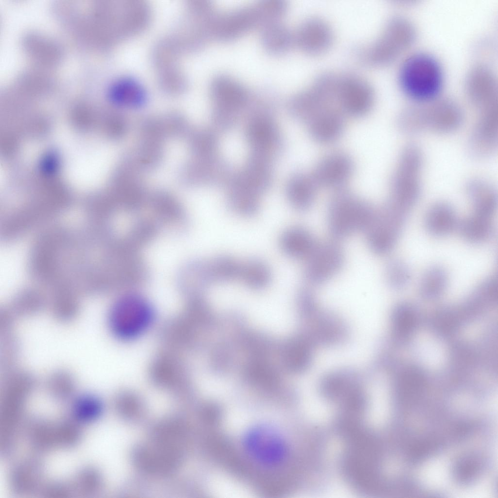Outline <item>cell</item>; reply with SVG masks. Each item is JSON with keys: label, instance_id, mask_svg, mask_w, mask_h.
<instances>
[{"label": "cell", "instance_id": "obj_8", "mask_svg": "<svg viewBox=\"0 0 498 498\" xmlns=\"http://www.w3.org/2000/svg\"><path fill=\"white\" fill-rule=\"evenodd\" d=\"M344 258L342 249L338 244H317L306 259L303 272L306 280L314 285L325 283L340 270Z\"/></svg>", "mask_w": 498, "mask_h": 498}, {"label": "cell", "instance_id": "obj_20", "mask_svg": "<svg viewBox=\"0 0 498 498\" xmlns=\"http://www.w3.org/2000/svg\"><path fill=\"white\" fill-rule=\"evenodd\" d=\"M313 347L303 336L290 340L284 353L285 363L288 369L295 373L305 371L312 362Z\"/></svg>", "mask_w": 498, "mask_h": 498}, {"label": "cell", "instance_id": "obj_9", "mask_svg": "<svg viewBox=\"0 0 498 498\" xmlns=\"http://www.w3.org/2000/svg\"><path fill=\"white\" fill-rule=\"evenodd\" d=\"M479 114L469 142V150L476 158L489 157L498 143V105L478 111Z\"/></svg>", "mask_w": 498, "mask_h": 498}, {"label": "cell", "instance_id": "obj_18", "mask_svg": "<svg viewBox=\"0 0 498 498\" xmlns=\"http://www.w3.org/2000/svg\"><path fill=\"white\" fill-rule=\"evenodd\" d=\"M465 192L471 202L474 213L490 216L497 205V195L493 187L481 179L469 181Z\"/></svg>", "mask_w": 498, "mask_h": 498}, {"label": "cell", "instance_id": "obj_4", "mask_svg": "<svg viewBox=\"0 0 498 498\" xmlns=\"http://www.w3.org/2000/svg\"><path fill=\"white\" fill-rule=\"evenodd\" d=\"M375 210L366 201L347 192L339 191L330 203L328 223L331 234L343 239L365 231Z\"/></svg>", "mask_w": 498, "mask_h": 498}, {"label": "cell", "instance_id": "obj_17", "mask_svg": "<svg viewBox=\"0 0 498 498\" xmlns=\"http://www.w3.org/2000/svg\"><path fill=\"white\" fill-rule=\"evenodd\" d=\"M458 222L453 207L443 201L433 204L427 211L425 219L427 232L437 237L450 233L457 229Z\"/></svg>", "mask_w": 498, "mask_h": 498}, {"label": "cell", "instance_id": "obj_12", "mask_svg": "<svg viewBox=\"0 0 498 498\" xmlns=\"http://www.w3.org/2000/svg\"><path fill=\"white\" fill-rule=\"evenodd\" d=\"M467 96L478 110L498 104V88L492 71L485 65L473 68L465 81Z\"/></svg>", "mask_w": 498, "mask_h": 498}, {"label": "cell", "instance_id": "obj_22", "mask_svg": "<svg viewBox=\"0 0 498 498\" xmlns=\"http://www.w3.org/2000/svg\"><path fill=\"white\" fill-rule=\"evenodd\" d=\"M241 262L227 255L216 256L205 263L209 284L220 283L239 279Z\"/></svg>", "mask_w": 498, "mask_h": 498}, {"label": "cell", "instance_id": "obj_2", "mask_svg": "<svg viewBox=\"0 0 498 498\" xmlns=\"http://www.w3.org/2000/svg\"><path fill=\"white\" fill-rule=\"evenodd\" d=\"M399 83L403 93L416 103L438 98L444 84V73L440 63L431 54L418 53L410 56L402 64Z\"/></svg>", "mask_w": 498, "mask_h": 498}, {"label": "cell", "instance_id": "obj_5", "mask_svg": "<svg viewBox=\"0 0 498 498\" xmlns=\"http://www.w3.org/2000/svg\"><path fill=\"white\" fill-rule=\"evenodd\" d=\"M407 213L387 201L377 211L365 230L369 248L384 254L395 245L404 225Z\"/></svg>", "mask_w": 498, "mask_h": 498}, {"label": "cell", "instance_id": "obj_15", "mask_svg": "<svg viewBox=\"0 0 498 498\" xmlns=\"http://www.w3.org/2000/svg\"><path fill=\"white\" fill-rule=\"evenodd\" d=\"M312 138L322 143L335 142L344 130V121L338 111L328 108L318 113L307 122Z\"/></svg>", "mask_w": 498, "mask_h": 498}, {"label": "cell", "instance_id": "obj_23", "mask_svg": "<svg viewBox=\"0 0 498 498\" xmlns=\"http://www.w3.org/2000/svg\"><path fill=\"white\" fill-rule=\"evenodd\" d=\"M271 278L270 268L261 259L253 257L241 262L239 279L250 288L263 289L270 284Z\"/></svg>", "mask_w": 498, "mask_h": 498}, {"label": "cell", "instance_id": "obj_13", "mask_svg": "<svg viewBox=\"0 0 498 498\" xmlns=\"http://www.w3.org/2000/svg\"><path fill=\"white\" fill-rule=\"evenodd\" d=\"M354 170L351 159L342 153H333L322 159L312 174L319 186L340 189Z\"/></svg>", "mask_w": 498, "mask_h": 498}, {"label": "cell", "instance_id": "obj_6", "mask_svg": "<svg viewBox=\"0 0 498 498\" xmlns=\"http://www.w3.org/2000/svg\"><path fill=\"white\" fill-rule=\"evenodd\" d=\"M152 310L142 299L127 296L120 300L111 315L115 332L124 338L134 337L146 327L152 318Z\"/></svg>", "mask_w": 498, "mask_h": 498}, {"label": "cell", "instance_id": "obj_1", "mask_svg": "<svg viewBox=\"0 0 498 498\" xmlns=\"http://www.w3.org/2000/svg\"><path fill=\"white\" fill-rule=\"evenodd\" d=\"M463 120L462 111L456 102L448 98H438L405 108L399 115L397 123L401 130L409 134H443L458 130Z\"/></svg>", "mask_w": 498, "mask_h": 498}, {"label": "cell", "instance_id": "obj_14", "mask_svg": "<svg viewBox=\"0 0 498 498\" xmlns=\"http://www.w3.org/2000/svg\"><path fill=\"white\" fill-rule=\"evenodd\" d=\"M339 101L344 111L353 116L366 114L373 104V95L367 85L355 79L347 80L342 84Z\"/></svg>", "mask_w": 498, "mask_h": 498}, {"label": "cell", "instance_id": "obj_10", "mask_svg": "<svg viewBox=\"0 0 498 498\" xmlns=\"http://www.w3.org/2000/svg\"><path fill=\"white\" fill-rule=\"evenodd\" d=\"M416 30L408 19L397 18L388 25L377 46V59L381 62L392 61L410 47L416 38Z\"/></svg>", "mask_w": 498, "mask_h": 498}, {"label": "cell", "instance_id": "obj_16", "mask_svg": "<svg viewBox=\"0 0 498 498\" xmlns=\"http://www.w3.org/2000/svg\"><path fill=\"white\" fill-rule=\"evenodd\" d=\"M279 245L287 256L295 259H306L317 245L313 234L300 226L288 228L281 234Z\"/></svg>", "mask_w": 498, "mask_h": 498}, {"label": "cell", "instance_id": "obj_21", "mask_svg": "<svg viewBox=\"0 0 498 498\" xmlns=\"http://www.w3.org/2000/svg\"><path fill=\"white\" fill-rule=\"evenodd\" d=\"M457 229L465 240L479 243L490 237L493 226L490 216L474 213L459 221Z\"/></svg>", "mask_w": 498, "mask_h": 498}, {"label": "cell", "instance_id": "obj_7", "mask_svg": "<svg viewBox=\"0 0 498 498\" xmlns=\"http://www.w3.org/2000/svg\"><path fill=\"white\" fill-rule=\"evenodd\" d=\"M304 317L306 327L305 333L302 336L313 346L340 344L348 337L347 325L341 318L332 312L320 310L317 306Z\"/></svg>", "mask_w": 498, "mask_h": 498}, {"label": "cell", "instance_id": "obj_11", "mask_svg": "<svg viewBox=\"0 0 498 498\" xmlns=\"http://www.w3.org/2000/svg\"><path fill=\"white\" fill-rule=\"evenodd\" d=\"M248 451L260 462L274 464L280 462L285 455V447L280 436L267 427H259L246 436Z\"/></svg>", "mask_w": 498, "mask_h": 498}, {"label": "cell", "instance_id": "obj_24", "mask_svg": "<svg viewBox=\"0 0 498 498\" xmlns=\"http://www.w3.org/2000/svg\"><path fill=\"white\" fill-rule=\"evenodd\" d=\"M448 277L446 270L439 266L431 267L423 275L420 284L421 292L427 296L438 295L446 288Z\"/></svg>", "mask_w": 498, "mask_h": 498}, {"label": "cell", "instance_id": "obj_25", "mask_svg": "<svg viewBox=\"0 0 498 498\" xmlns=\"http://www.w3.org/2000/svg\"><path fill=\"white\" fill-rule=\"evenodd\" d=\"M385 276L388 284L391 287L400 288L408 283L410 278V273L407 265L403 261L395 258L387 263Z\"/></svg>", "mask_w": 498, "mask_h": 498}, {"label": "cell", "instance_id": "obj_3", "mask_svg": "<svg viewBox=\"0 0 498 498\" xmlns=\"http://www.w3.org/2000/svg\"><path fill=\"white\" fill-rule=\"evenodd\" d=\"M424 155L414 144L401 151L392 176L388 201L407 213L418 201L422 190Z\"/></svg>", "mask_w": 498, "mask_h": 498}, {"label": "cell", "instance_id": "obj_19", "mask_svg": "<svg viewBox=\"0 0 498 498\" xmlns=\"http://www.w3.org/2000/svg\"><path fill=\"white\" fill-rule=\"evenodd\" d=\"M318 186L312 175L301 174L295 176L288 187L289 201L297 210H308L314 201Z\"/></svg>", "mask_w": 498, "mask_h": 498}]
</instances>
